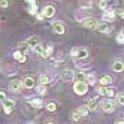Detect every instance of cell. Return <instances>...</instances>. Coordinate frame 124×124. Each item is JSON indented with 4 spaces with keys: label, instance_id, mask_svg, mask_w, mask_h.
Instances as JSON below:
<instances>
[{
    "label": "cell",
    "instance_id": "6da1fadb",
    "mask_svg": "<svg viewBox=\"0 0 124 124\" xmlns=\"http://www.w3.org/2000/svg\"><path fill=\"white\" fill-rule=\"evenodd\" d=\"M73 91L77 93V94L83 96L88 91V85L86 83V82H83V81H77L76 83L73 85Z\"/></svg>",
    "mask_w": 124,
    "mask_h": 124
},
{
    "label": "cell",
    "instance_id": "7a4b0ae2",
    "mask_svg": "<svg viewBox=\"0 0 124 124\" xmlns=\"http://www.w3.org/2000/svg\"><path fill=\"white\" fill-rule=\"evenodd\" d=\"M82 25H83L86 29H89V30H93V29H96L98 23L94 19H92V17H86L83 21H82Z\"/></svg>",
    "mask_w": 124,
    "mask_h": 124
},
{
    "label": "cell",
    "instance_id": "3957f363",
    "mask_svg": "<svg viewBox=\"0 0 124 124\" xmlns=\"http://www.w3.org/2000/svg\"><path fill=\"white\" fill-rule=\"evenodd\" d=\"M76 77V75H75V72L72 71V70H65V71H62V75H61V78L63 79L65 82H70V81H72Z\"/></svg>",
    "mask_w": 124,
    "mask_h": 124
},
{
    "label": "cell",
    "instance_id": "277c9868",
    "mask_svg": "<svg viewBox=\"0 0 124 124\" xmlns=\"http://www.w3.org/2000/svg\"><path fill=\"white\" fill-rule=\"evenodd\" d=\"M52 29H54V31L56 34H58V35H63L65 34V25H63V23H61V21H55L54 24H52Z\"/></svg>",
    "mask_w": 124,
    "mask_h": 124
},
{
    "label": "cell",
    "instance_id": "5b68a950",
    "mask_svg": "<svg viewBox=\"0 0 124 124\" xmlns=\"http://www.w3.org/2000/svg\"><path fill=\"white\" fill-rule=\"evenodd\" d=\"M102 108L106 113H112L114 110V103L112 101H103L102 102Z\"/></svg>",
    "mask_w": 124,
    "mask_h": 124
},
{
    "label": "cell",
    "instance_id": "8992f818",
    "mask_svg": "<svg viewBox=\"0 0 124 124\" xmlns=\"http://www.w3.org/2000/svg\"><path fill=\"white\" fill-rule=\"evenodd\" d=\"M55 13H56V10H55V8H54L52 5H47V6H45L44 10H42V15H44L45 17H52V16L55 15Z\"/></svg>",
    "mask_w": 124,
    "mask_h": 124
},
{
    "label": "cell",
    "instance_id": "52a82bcc",
    "mask_svg": "<svg viewBox=\"0 0 124 124\" xmlns=\"http://www.w3.org/2000/svg\"><path fill=\"white\" fill-rule=\"evenodd\" d=\"M15 104H16V103H15V101H11V99H6V101L3 103L4 110H5V112L8 113V114H9V113L11 112V109L15 107Z\"/></svg>",
    "mask_w": 124,
    "mask_h": 124
},
{
    "label": "cell",
    "instance_id": "ba28073f",
    "mask_svg": "<svg viewBox=\"0 0 124 124\" xmlns=\"http://www.w3.org/2000/svg\"><path fill=\"white\" fill-rule=\"evenodd\" d=\"M97 29L101 31V32H109L110 27H109V23L107 21H99L97 25Z\"/></svg>",
    "mask_w": 124,
    "mask_h": 124
},
{
    "label": "cell",
    "instance_id": "9c48e42d",
    "mask_svg": "<svg viewBox=\"0 0 124 124\" xmlns=\"http://www.w3.org/2000/svg\"><path fill=\"white\" fill-rule=\"evenodd\" d=\"M23 85H24L25 88L31 89V88H34V87H35V81H34L32 77H26V78L24 79V82H23Z\"/></svg>",
    "mask_w": 124,
    "mask_h": 124
},
{
    "label": "cell",
    "instance_id": "30bf717a",
    "mask_svg": "<svg viewBox=\"0 0 124 124\" xmlns=\"http://www.w3.org/2000/svg\"><path fill=\"white\" fill-rule=\"evenodd\" d=\"M21 86H24V85L19 79H14L11 83H10V89H11L13 92H17V91L21 89Z\"/></svg>",
    "mask_w": 124,
    "mask_h": 124
},
{
    "label": "cell",
    "instance_id": "8fae6325",
    "mask_svg": "<svg viewBox=\"0 0 124 124\" xmlns=\"http://www.w3.org/2000/svg\"><path fill=\"white\" fill-rule=\"evenodd\" d=\"M52 52H54V47L51 45H48V46H46L44 48L42 54H41V57H42V58H48L51 55H52Z\"/></svg>",
    "mask_w": 124,
    "mask_h": 124
},
{
    "label": "cell",
    "instance_id": "7c38bea8",
    "mask_svg": "<svg viewBox=\"0 0 124 124\" xmlns=\"http://www.w3.org/2000/svg\"><path fill=\"white\" fill-rule=\"evenodd\" d=\"M26 42L30 45V47H32V48H35L36 46H39L40 45V39L37 37V36H32V37H30Z\"/></svg>",
    "mask_w": 124,
    "mask_h": 124
},
{
    "label": "cell",
    "instance_id": "4fadbf2b",
    "mask_svg": "<svg viewBox=\"0 0 124 124\" xmlns=\"http://www.w3.org/2000/svg\"><path fill=\"white\" fill-rule=\"evenodd\" d=\"M13 56H14V58H15L16 61L21 62V63H24V62L26 61V57H25L24 52H21V51H15Z\"/></svg>",
    "mask_w": 124,
    "mask_h": 124
},
{
    "label": "cell",
    "instance_id": "5bb4252c",
    "mask_svg": "<svg viewBox=\"0 0 124 124\" xmlns=\"http://www.w3.org/2000/svg\"><path fill=\"white\" fill-rule=\"evenodd\" d=\"M97 107H98V98H93V99L88 101L87 108L89 110H94V109H97Z\"/></svg>",
    "mask_w": 124,
    "mask_h": 124
},
{
    "label": "cell",
    "instance_id": "9a60e30c",
    "mask_svg": "<svg viewBox=\"0 0 124 124\" xmlns=\"http://www.w3.org/2000/svg\"><path fill=\"white\" fill-rule=\"evenodd\" d=\"M114 17H116V13L113 10H110V11H108L103 15V21H107V23L112 21V20H114Z\"/></svg>",
    "mask_w": 124,
    "mask_h": 124
},
{
    "label": "cell",
    "instance_id": "2e32d148",
    "mask_svg": "<svg viewBox=\"0 0 124 124\" xmlns=\"http://www.w3.org/2000/svg\"><path fill=\"white\" fill-rule=\"evenodd\" d=\"M113 70L116 72H122L124 70V63L122 61H116L114 63H113Z\"/></svg>",
    "mask_w": 124,
    "mask_h": 124
},
{
    "label": "cell",
    "instance_id": "e0dca14e",
    "mask_svg": "<svg viewBox=\"0 0 124 124\" xmlns=\"http://www.w3.org/2000/svg\"><path fill=\"white\" fill-rule=\"evenodd\" d=\"M30 104L34 108H42V106H44V102L41 101L40 98H35V99H32L30 102Z\"/></svg>",
    "mask_w": 124,
    "mask_h": 124
},
{
    "label": "cell",
    "instance_id": "ac0fdd59",
    "mask_svg": "<svg viewBox=\"0 0 124 124\" xmlns=\"http://www.w3.org/2000/svg\"><path fill=\"white\" fill-rule=\"evenodd\" d=\"M79 60H85L88 57V50L87 48H79L78 51V56H77Z\"/></svg>",
    "mask_w": 124,
    "mask_h": 124
},
{
    "label": "cell",
    "instance_id": "d6986e66",
    "mask_svg": "<svg viewBox=\"0 0 124 124\" xmlns=\"http://www.w3.org/2000/svg\"><path fill=\"white\" fill-rule=\"evenodd\" d=\"M30 45L27 44V42H21L19 45V51H21V52H24V54H26V52H29L30 51Z\"/></svg>",
    "mask_w": 124,
    "mask_h": 124
},
{
    "label": "cell",
    "instance_id": "ffe728a7",
    "mask_svg": "<svg viewBox=\"0 0 124 124\" xmlns=\"http://www.w3.org/2000/svg\"><path fill=\"white\" fill-rule=\"evenodd\" d=\"M99 83H101L102 86L110 85V83H112V77H109V76H103V77L99 79Z\"/></svg>",
    "mask_w": 124,
    "mask_h": 124
},
{
    "label": "cell",
    "instance_id": "44dd1931",
    "mask_svg": "<svg viewBox=\"0 0 124 124\" xmlns=\"http://www.w3.org/2000/svg\"><path fill=\"white\" fill-rule=\"evenodd\" d=\"M79 5H81V8L91 9L92 8V1L91 0H79Z\"/></svg>",
    "mask_w": 124,
    "mask_h": 124
},
{
    "label": "cell",
    "instance_id": "7402d4cb",
    "mask_svg": "<svg viewBox=\"0 0 124 124\" xmlns=\"http://www.w3.org/2000/svg\"><path fill=\"white\" fill-rule=\"evenodd\" d=\"M39 83L40 85H44V86H46V85H48L50 83V77L48 76H41L40 78H39Z\"/></svg>",
    "mask_w": 124,
    "mask_h": 124
},
{
    "label": "cell",
    "instance_id": "603a6c76",
    "mask_svg": "<svg viewBox=\"0 0 124 124\" xmlns=\"http://www.w3.org/2000/svg\"><path fill=\"white\" fill-rule=\"evenodd\" d=\"M36 92L39 93V94H41V96H45L46 94V87L44 85H40V86L36 87Z\"/></svg>",
    "mask_w": 124,
    "mask_h": 124
},
{
    "label": "cell",
    "instance_id": "cb8c5ba5",
    "mask_svg": "<svg viewBox=\"0 0 124 124\" xmlns=\"http://www.w3.org/2000/svg\"><path fill=\"white\" fill-rule=\"evenodd\" d=\"M77 112L81 114V117H86V116H88V108H87V107H79V108L77 109Z\"/></svg>",
    "mask_w": 124,
    "mask_h": 124
},
{
    "label": "cell",
    "instance_id": "d4e9b609",
    "mask_svg": "<svg viewBox=\"0 0 124 124\" xmlns=\"http://www.w3.org/2000/svg\"><path fill=\"white\" fill-rule=\"evenodd\" d=\"M36 11H37V5H36L35 3H34V4H30V6H29V13H30V15H35Z\"/></svg>",
    "mask_w": 124,
    "mask_h": 124
},
{
    "label": "cell",
    "instance_id": "484cf974",
    "mask_svg": "<svg viewBox=\"0 0 124 124\" xmlns=\"http://www.w3.org/2000/svg\"><path fill=\"white\" fill-rule=\"evenodd\" d=\"M117 103L119 106H124V93H120L117 96Z\"/></svg>",
    "mask_w": 124,
    "mask_h": 124
},
{
    "label": "cell",
    "instance_id": "4316f807",
    "mask_svg": "<svg viewBox=\"0 0 124 124\" xmlns=\"http://www.w3.org/2000/svg\"><path fill=\"white\" fill-rule=\"evenodd\" d=\"M76 77H77V79H78V81H85V79L87 78V76L85 75V72H83V71H79L78 73L76 75Z\"/></svg>",
    "mask_w": 124,
    "mask_h": 124
},
{
    "label": "cell",
    "instance_id": "83f0119b",
    "mask_svg": "<svg viewBox=\"0 0 124 124\" xmlns=\"http://www.w3.org/2000/svg\"><path fill=\"white\" fill-rule=\"evenodd\" d=\"M47 110H50V112H55V110H56V103H54V102H48V103H47Z\"/></svg>",
    "mask_w": 124,
    "mask_h": 124
},
{
    "label": "cell",
    "instance_id": "f1b7e54d",
    "mask_svg": "<svg viewBox=\"0 0 124 124\" xmlns=\"http://www.w3.org/2000/svg\"><path fill=\"white\" fill-rule=\"evenodd\" d=\"M97 92L99 93V96H107V88H106V86L99 87V88L97 89Z\"/></svg>",
    "mask_w": 124,
    "mask_h": 124
},
{
    "label": "cell",
    "instance_id": "f546056e",
    "mask_svg": "<svg viewBox=\"0 0 124 124\" xmlns=\"http://www.w3.org/2000/svg\"><path fill=\"white\" fill-rule=\"evenodd\" d=\"M87 81H88V83L89 85H94L96 83V77H94V75H88L87 76Z\"/></svg>",
    "mask_w": 124,
    "mask_h": 124
},
{
    "label": "cell",
    "instance_id": "4dcf8cb0",
    "mask_svg": "<svg viewBox=\"0 0 124 124\" xmlns=\"http://www.w3.org/2000/svg\"><path fill=\"white\" fill-rule=\"evenodd\" d=\"M42 51H44V47L41 46V45H39V46H36V47L34 48V52L37 54V55H41V54H42Z\"/></svg>",
    "mask_w": 124,
    "mask_h": 124
},
{
    "label": "cell",
    "instance_id": "1f68e13d",
    "mask_svg": "<svg viewBox=\"0 0 124 124\" xmlns=\"http://www.w3.org/2000/svg\"><path fill=\"white\" fill-rule=\"evenodd\" d=\"M79 118H81V114H79V113H78L77 110L72 113V119H73L75 122H78V120H79Z\"/></svg>",
    "mask_w": 124,
    "mask_h": 124
},
{
    "label": "cell",
    "instance_id": "d6a6232c",
    "mask_svg": "<svg viewBox=\"0 0 124 124\" xmlns=\"http://www.w3.org/2000/svg\"><path fill=\"white\" fill-rule=\"evenodd\" d=\"M116 41H117V42H118L119 45H124V36H123L122 34H119V35L117 36Z\"/></svg>",
    "mask_w": 124,
    "mask_h": 124
},
{
    "label": "cell",
    "instance_id": "836d02e7",
    "mask_svg": "<svg viewBox=\"0 0 124 124\" xmlns=\"http://www.w3.org/2000/svg\"><path fill=\"white\" fill-rule=\"evenodd\" d=\"M107 5H108L107 0H101V1L98 3V6H99L101 9H106V8H107Z\"/></svg>",
    "mask_w": 124,
    "mask_h": 124
},
{
    "label": "cell",
    "instance_id": "e575fe53",
    "mask_svg": "<svg viewBox=\"0 0 124 124\" xmlns=\"http://www.w3.org/2000/svg\"><path fill=\"white\" fill-rule=\"evenodd\" d=\"M78 51H79V48H77V47H73V48L71 50V56L77 57V56H78Z\"/></svg>",
    "mask_w": 124,
    "mask_h": 124
},
{
    "label": "cell",
    "instance_id": "d590c367",
    "mask_svg": "<svg viewBox=\"0 0 124 124\" xmlns=\"http://www.w3.org/2000/svg\"><path fill=\"white\" fill-rule=\"evenodd\" d=\"M107 96L108 97H113V96H114V89H113V88H107Z\"/></svg>",
    "mask_w": 124,
    "mask_h": 124
},
{
    "label": "cell",
    "instance_id": "8d00e7d4",
    "mask_svg": "<svg viewBox=\"0 0 124 124\" xmlns=\"http://www.w3.org/2000/svg\"><path fill=\"white\" fill-rule=\"evenodd\" d=\"M0 4H1V8H8L9 6V0H1V1H0Z\"/></svg>",
    "mask_w": 124,
    "mask_h": 124
},
{
    "label": "cell",
    "instance_id": "74e56055",
    "mask_svg": "<svg viewBox=\"0 0 124 124\" xmlns=\"http://www.w3.org/2000/svg\"><path fill=\"white\" fill-rule=\"evenodd\" d=\"M0 98H1V102H3V103L6 101V99H5V98H6V94H5V92H4V91L0 92Z\"/></svg>",
    "mask_w": 124,
    "mask_h": 124
},
{
    "label": "cell",
    "instance_id": "f35d334b",
    "mask_svg": "<svg viewBox=\"0 0 124 124\" xmlns=\"http://www.w3.org/2000/svg\"><path fill=\"white\" fill-rule=\"evenodd\" d=\"M118 14H119V16H120L122 19H124V10H119Z\"/></svg>",
    "mask_w": 124,
    "mask_h": 124
},
{
    "label": "cell",
    "instance_id": "ab89813d",
    "mask_svg": "<svg viewBox=\"0 0 124 124\" xmlns=\"http://www.w3.org/2000/svg\"><path fill=\"white\" fill-rule=\"evenodd\" d=\"M37 19H39V20H42V19H44V16H42V14H41V15L39 14V15H37Z\"/></svg>",
    "mask_w": 124,
    "mask_h": 124
},
{
    "label": "cell",
    "instance_id": "60d3db41",
    "mask_svg": "<svg viewBox=\"0 0 124 124\" xmlns=\"http://www.w3.org/2000/svg\"><path fill=\"white\" fill-rule=\"evenodd\" d=\"M26 1H27L29 4H34V3H35V0H26Z\"/></svg>",
    "mask_w": 124,
    "mask_h": 124
},
{
    "label": "cell",
    "instance_id": "b9f144b4",
    "mask_svg": "<svg viewBox=\"0 0 124 124\" xmlns=\"http://www.w3.org/2000/svg\"><path fill=\"white\" fill-rule=\"evenodd\" d=\"M117 124H124V120H120V122H118Z\"/></svg>",
    "mask_w": 124,
    "mask_h": 124
},
{
    "label": "cell",
    "instance_id": "7bdbcfd3",
    "mask_svg": "<svg viewBox=\"0 0 124 124\" xmlns=\"http://www.w3.org/2000/svg\"><path fill=\"white\" fill-rule=\"evenodd\" d=\"M120 34H122V35L124 36V29H122V31H120Z\"/></svg>",
    "mask_w": 124,
    "mask_h": 124
},
{
    "label": "cell",
    "instance_id": "ee69618b",
    "mask_svg": "<svg viewBox=\"0 0 124 124\" xmlns=\"http://www.w3.org/2000/svg\"><path fill=\"white\" fill-rule=\"evenodd\" d=\"M46 124H54V123H52V122H47Z\"/></svg>",
    "mask_w": 124,
    "mask_h": 124
},
{
    "label": "cell",
    "instance_id": "f6af8a7d",
    "mask_svg": "<svg viewBox=\"0 0 124 124\" xmlns=\"http://www.w3.org/2000/svg\"><path fill=\"white\" fill-rule=\"evenodd\" d=\"M29 124H32V123H29Z\"/></svg>",
    "mask_w": 124,
    "mask_h": 124
}]
</instances>
